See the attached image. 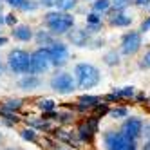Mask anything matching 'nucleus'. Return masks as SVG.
I'll list each match as a JSON object with an SVG mask.
<instances>
[{"instance_id": "obj_1", "label": "nucleus", "mask_w": 150, "mask_h": 150, "mask_svg": "<svg viewBox=\"0 0 150 150\" xmlns=\"http://www.w3.org/2000/svg\"><path fill=\"white\" fill-rule=\"evenodd\" d=\"M74 76H76L80 89H92L100 83L101 74L92 63H78L74 67Z\"/></svg>"}, {"instance_id": "obj_2", "label": "nucleus", "mask_w": 150, "mask_h": 150, "mask_svg": "<svg viewBox=\"0 0 150 150\" xmlns=\"http://www.w3.org/2000/svg\"><path fill=\"white\" fill-rule=\"evenodd\" d=\"M7 63L9 69L16 74H29L31 71V54L22 49H13L7 54Z\"/></svg>"}, {"instance_id": "obj_3", "label": "nucleus", "mask_w": 150, "mask_h": 150, "mask_svg": "<svg viewBox=\"0 0 150 150\" xmlns=\"http://www.w3.org/2000/svg\"><path fill=\"white\" fill-rule=\"evenodd\" d=\"M105 146L109 150H130L134 146V139H130L123 132H107Z\"/></svg>"}, {"instance_id": "obj_4", "label": "nucleus", "mask_w": 150, "mask_h": 150, "mask_svg": "<svg viewBox=\"0 0 150 150\" xmlns=\"http://www.w3.org/2000/svg\"><path fill=\"white\" fill-rule=\"evenodd\" d=\"M51 67V54L47 47L44 49H38L31 54V71L29 74H40V72H45Z\"/></svg>"}, {"instance_id": "obj_5", "label": "nucleus", "mask_w": 150, "mask_h": 150, "mask_svg": "<svg viewBox=\"0 0 150 150\" xmlns=\"http://www.w3.org/2000/svg\"><path fill=\"white\" fill-rule=\"evenodd\" d=\"M74 87H76V81L69 72H60L51 80V89L60 94H69L74 91Z\"/></svg>"}, {"instance_id": "obj_6", "label": "nucleus", "mask_w": 150, "mask_h": 150, "mask_svg": "<svg viewBox=\"0 0 150 150\" xmlns=\"http://www.w3.org/2000/svg\"><path fill=\"white\" fill-rule=\"evenodd\" d=\"M47 51H49V54H51V65L62 67V65H65V63H67V60H69L67 45L60 44V42H52L51 45H47Z\"/></svg>"}, {"instance_id": "obj_7", "label": "nucleus", "mask_w": 150, "mask_h": 150, "mask_svg": "<svg viewBox=\"0 0 150 150\" xmlns=\"http://www.w3.org/2000/svg\"><path fill=\"white\" fill-rule=\"evenodd\" d=\"M96 132H98V116H89L78 127V136L81 141H91Z\"/></svg>"}, {"instance_id": "obj_8", "label": "nucleus", "mask_w": 150, "mask_h": 150, "mask_svg": "<svg viewBox=\"0 0 150 150\" xmlns=\"http://www.w3.org/2000/svg\"><path fill=\"white\" fill-rule=\"evenodd\" d=\"M141 47V33H137V31H130V33H127L121 40V51L123 54H136Z\"/></svg>"}, {"instance_id": "obj_9", "label": "nucleus", "mask_w": 150, "mask_h": 150, "mask_svg": "<svg viewBox=\"0 0 150 150\" xmlns=\"http://www.w3.org/2000/svg\"><path fill=\"white\" fill-rule=\"evenodd\" d=\"M47 25H49V29H51L54 35H63V33H69L71 27L74 25V18H72L69 13H63L62 18L54 20V22H51V24H47Z\"/></svg>"}, {"instance_id": "obj_10", "label": "nucleus", "mask_w": 150, "mask_h": 150, "mask_svg": "<svg viewBox=\"0 0 150 150\" xmlns=\"http://www.w3.org/2000/svg\"><path fill=\"white\" fill-rule=\"evenodd\" d=\"M121 132L127 134L130 139H136L143 132V121L137 120V117H128V120L123 123V127H121Z\"/></svg>"}, {"instance_id": "obj_11", "label": "nucleus", "mask_w": 150, "mask_h": 150, "mask_svg": "<svg viewBox=\"0 0 150 150\" xmlns=\"http://www.w3.org/2000/svg\"><path fill=\"white\" fill-rule=\"evenodd\" d=\"M69 40L72 42V45L83 47L89 40V35H87V31H83V29H72L69 33Z\"/></svg>"}, {"instance_id": "obj_12", "label": "nucleus", "mask_w": 150, "mask_h": 150, "mask_svg": "<svg viewBox=\"0 0 150 150\" xmlns=\"http://www.w3.org/2000/svg\"><path fill=\"white\" fill-rule=\"evenodd\" d=\"M101 103V100L98 96H80L78 100V109H94V107H98Z\"/></svg>"}, {"instance_id": "obj_13", "label": "nucleus", "mask_w": 150, "mask_h": 150, "mask_svg": "<svg viewBox=\"0 0 150 150\" xmlns=\"http://www.w3.org/2000/svg\"><path fill=\"white\" fill-rule=\"evenodd\" d=\"M18 85H20V89H25V91L36 89V87H40V78L35 76V74H27V76H24L18 81Z\"/></svg>"}, {"instance_id": "obj_14", "label": "nucleus", "mask_w": 150, "mask_h": 150, "mask_svg": "<svg viewBox=\"0 0 150 150\" xmlns=\"http://www.w3.org/2000/svg\"><path fill=\"white\" fill-rule=\"evenodd\" d=\"M13 36L16 40H20V42H29L31 38H33V31H31L29 25H18L13 31Z\"/></svg>"}, {"instance_id": "obj_15", "label": "nucleus", "mask_w": 150, "mask_h": 150, "mask_svg": "<svg viewBox=\"0 0 150 150\" xmlns=\"http://www.w3.org/2000/svg\"><path fill=\"white\" fill-rule=\"evenodd\" d=\"M0 116H2V120L7 123V125H13V123H18V116L15 114V110H7L2 107V110H0Z\"/></svg>"}, {"instance_id": "obj_16", "label": "nucleus", "mask_w": 150, "mask_h": 150, "mask_svg": "<svg viewBox=\"0 0 150 150\" xmlns=\"http://www.w3.org/2000/svg\"><path fill=\"white\" fill-rule=\"evenodd\" d=\"M110 24L112 25H117V27H125L130 24V16H127L125 13H120V15H116L112 20H110Z\"/></svg>"}, {"instance_id": "obj_17", "label": "nucleus", "mask_w": 150, "mask_h": 150, "mask_svg": "<svg viewBox=\"0 0 150 150\" xmlns=\"http://www.w3.org/2000/svg\"><path fill=\"white\" fill-rule=\"evenodd\" d=\"M56 6H58L60 11L67 13V11H71V9L76 7V0H56Z\"/></svg>"}, {"instance_id": "obj_18", "label": "nucleus", "mask_w": 150, "mask_h": 150, "mask_svg": "<svg viewBox=\"0 0 150 150\" xmlns=\"http://www.w3.org/2000/svg\"><path fill=\"white\" fill-rule=\"evenodd\" d=\"M114 96H116L117 100L132 98V96H134V87H123V89H117V91H114Z\"/></svg>"}, {"instance_id": "obj_19", "label": "nucleus", "mask_w": 150, "mask_h": 150, "mask_svg": "<svg viewBox=\"0 0 150 150\" xmlns=\"http://www.w3.org/2000/svg\"><path fill=\"white\" fill-rule=\"evenodd\" d=\"M109 7H110V0H96V2L92 4V9L96 13H103Z\"/></svg>"}, {"instance_id": "obj_20", "label": "nucleus", "mask_w": 150, "mask_h": 150, "mask_svg": "<svg viewBox=\"0 0 150 150\" xmlns=\"http://www.w3.org/2000/svg\"><path fill=\"white\" fill-rule=\"evenodd\" d=\"M105 63L107 65H117V63H120V54H117L116 51H110V52H107L105 54Z\"/></svg>"}, {"instance_id": "obj_21", "label": "nucleus", "mask_w": 150, "mask_h": 150, "mask_svg": "<svg viewBox=\"0 0 150 150\" xmlns=\"http://www.w3.org/2000/svg\"><path fill=\"white\" fill-rule=\"evenodd\" d=\"M36 40H38V44L40 45H51L52 44V36L49 35V33H44V31H40V33L36 35Z\"/></svg>"}, {"instance_id": "obj_22", "label": "nucleus", "mask_w": 150, "mask_h": 150, "mask_svg": "<svg viewBox=\"0 0 150 150\" xmlns=\"http://www.w3.org/2000/svg\"><path fill=\"white\" fill-rule=\"evenodd\" d=\"M20 136H22L25 141H36V132H35V128H24V130H20Z\"/></svg>"}, {"instance_id": "obj_23", "label": "nucleus", "mask_w": 150, "mask_h": 150, "mask_svg": "<svg viewBox=\"0 0 150 150\" xmlns=\"http://www.w3.org/2000/svg\"><path fill=\"white\" fill-rule=\"evenodd\" d=\"M20 107H22V100H7L4 103V109L7 110H18Z\"/></svg>"}, {"instance_id": "obj_24", "label": "nucleus", "mask_w": 150, "mask_h": 150, "mask_svg": "<svg viewBox=\"0 0 150 150\" xmlns=\"http://www.w3.org/2000/svg\"><path fill=\"white\" fill-rule=\"evenodd\" d=\"M109 114L112 116V117H116V120H120V117H127V109H123V107H116V109H112V110H109Z\"/></svg>"}, {"instance_id": "obj_25", "label": "nucleus", "mask_w": 150, "mask_h": 150, "mask_svg": "<svg viewBox=\"0 0 150 150\" xmlns=\"http://www.w3.org/2000/svg\"><path fill=\"white\" fill-rule=\"evenodd\" d=\"M38 105H40V109L44 110V112L54 110V101H52V100H42V101H40Z\"/></svg>"}, {"instance_id": "obj_26", "label": "nucleus", "mask_w": 150, "mask_h": 150, "mask_svg": "<svg viewBox=\"0 0 150 150\" xmlns=\"http://www.w3.org/2000/svg\"><path fill=\"white\" fill-rule=\"evenodd\" d=\"M63 16V11H51L45 15V24H51V22H54V20L62 18Z\"/></svg>"}, {"instance_id": "obj_27", "label": "nucleus", "mask_w": 150, "mask_h": 150, "mask_svg": "<svg viewBox=\"0 0 150 150\" xmlns=\"http://www.w3.org/2000/svg\"><path fill=\"white\" fill-rule=\"evenodd\" d=\"M87 22L91 24V25H96V24H101V18H100V15L98 13H91V15H87Z\"/></svg>"}, {"instance_id": "obj_28", "label": "nucleus", "mask_w": 150, "mask_h": 150, "mask_svg": "<svg viewBox=\"0 0 150 150\" xmlns=\"http://www.w3.org/2000/svg\"><path fill=\"white\" fill-rule=\"evenodd\" d=\"M56 137H60L62 141H67V143H72V136L65 130H56Z\"/></svg>"}, {"instance_id": "obj_29", "label": "nucleus", "mask_w": 150, "mask_h": 150, "mask_svg": "<svg viewBox=\"0 0 150 150\" xmlns=\"http://www.w3.org/2000/svg\"><path fill=\"white\" fill-rule=\"evenodd\" d=\"M38 7V4H35V2H29V0H25L24 2V6L20 7L22 11H33V9H36Z\"/></svg>"}, {"instance_id": "obj_30", "label": "nucleus", "mask_w": 150, "mask_h": 150, "mask_svg": "<svg viewBox=\"0 0 150 150\" xmlns=\"http://www.w3.org/2000/svg\"><path fill=\"white\" fill-rule=\"evenodd\" d=\"M6 2H7L9 6H13V7H16V9H20V7H22V6H24V2H25V0H6Z\"/></svg>"}, {"instance_id": "obj_31", "label": "nucleus", "mask_w": 150, "mask_h": 150, "mask_svg": "<svg viewBox=\"0 0 150 150\" xmlns=\"http://www.w3.org/2000/svg\"><path fill=\"white\" fill-rule=\"evenodd\" d=\"M112 2H114V7L116 9H123L128 4V0H112Z\"/></svg>"}, {"instance_id": "obj_32", "label": "nucleus", "mask_w": 150, "mask_h": 150, "mask_svg": "<svg viewBox=\"0 0 150 150\" xmlns=\"http://www.w3.org/2000/svg\"><path fill=\"white\" fill-rule=\"evenodd\" d=\"M141 31H143V33H146V31H150V16L145 20V22L141 24Z\"/></svg>"}, {"instance_id": "obj_33", "label": "nucleus", "mask_w": 150, "mask_h": 150, "mask_svg": "<svg viewBox=\"0 0 150 150\" xmlns=\"http://www.w3.org/2000/svg\"><path fill=\"white\" fill-rule=\"evenodd\" d=\"M6 24H9V25H15V24H16V16H15V15H7V18H6Z\"/></svg>"}, {"instance_id": "obj_34", "label": "nucleus", "mask_w": 150, "mask_h": 150, "mask_svg": "<svg viewBox=\"0 0 150 150\" xmlns=\"http://www.w3.org/2000/svg\"><path fill=\"white\" fill-rule=\"evenodd\" d=\"M143 65H145V67H150V51L143 56Z\"/></svg>"}, {"instance_id": "obj_35", "label": "nucleus", "mask_w": 150, "mask_h": 150, "mask_svg": "<svg viewBox=\"0 0 150 150\" xmlns=\"http://www.w3.org/2000/svg\"><path fill=\"white\" fill-rule=\"evenodd\" d=\"M40 2H42V6H47V7H51L52 4H56L54 0H40Z\"/></svg>"}, {"instance_id": "obj_36", "label": "nucleus", "mask_w": 150, "mask_h": 150, "mask_svg": "<svg viewBox=\"0 0 150 150\" xmlns=\"http://www.w3.org/2000/svg\"><path fill=\"white\" fill-rule=\"evenodd\" d=\"M134 2H136L137 6H146V4L150 2V0H134Z\"/></svg>"}, {"instance_id": "obj_37", "label": "nucleus", "mask_w": 150, "mask_h": 150, "mask_svg": "<svg viewBox=\"0 0 150 150\" xmlns=\"http://www.w3.org/2000/svg\"><path fill=\"white\" fill-rule=\"evenodd\" d=\"M143 150H150V139H146L145 145H143Z\"/></svg>"}, {"instance_id": "obj_38", "label": "nucleus", "mask_w": 150, "mask_h": 150, "mask_svg": "<svg viewBox=\"0 0 150 150\" xmlns=\"http://www.w3.org/2000/svg\"><path fill=\"white\" fill-rule=\"evenodd\" d=\"M6 44H7V40L4 36H0V45H6Z\"/></svg>"}, {"instance_id": "obj_39", "label": "nucleus", "mask_w": 150, "mask_h": 150, "mask_svg": "<svg viewBox=\"0 0 150 150\" xmlns=\"http://www.w3.org/2000/svg\"><path fill=\"white\" fill-rule=\"evenodd\" d=\"M4 22H6V20L2 18V15H0V24H4Z\"/></svg>"}, {"instance_id": "obj_40", "label": "nucleus", "mask_w": 150, "mask_h": 150, "mask_svg": "<svg viewBox=\"0 0 150 150\" xmlns=\"http://www.w3.org/2000/svg\"><path fill=\"white\" fill-rule=\"evenodd\" d=\"M0 69H2V65H0Z\"/></svg>"}, {"instance_id": "obj_41", "label": "nucleus", "mask_w": 150, "mask_h": 150, "mask_svg": "<svg viewBox=\"0 0 150 150\" xmlns=\"http://www.w3.org/2000/svg\"><path fill=\"white\" fill-rule=\"evenodd\" d=\"M54 2H56V0H54Z\"/></svg>"}]
</instances>
